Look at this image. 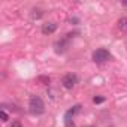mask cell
Wrapping results in <instances>:
<instances>
[{"label":"cell","instance_id":"6da1fadb","mask_svg":"<svg viewBox=\"0 0 127 127\" xmlns=\"http://www.w3.org/2000/svg\"><path fill=\"white\" fill-rule=\"evenodd\" d=\"M29 109L33 115H40L45 112V103L39 96H32L29 102Z\"/></svg>","mask_w":127,"mask_h":127},{"label":"cell","instance_id":"7a4b0ae2","mask_svg":"<svg viewBox=\"0 0 127 127\" xmlns=\"http://www.w3.org/2000/svg\"><path fill=\"white\" fill-rule=\"evenodd\" d=\"M109 58H111V54H109V51L105 49V48H99V49H96V51L93 52V60H94L96 63H105V61H108Z\"/></svg>","mask_w":127,"mask_h":127},{"label":"cell","instance_id":"3957f363","mask_svg":"<svg viewBox=\"0 0 127 127\" xmlns=\"http://www.w3.org/2000/svg\"><path fill=\"white\" fill-rule=\"evenodd\" d=\"M76 81H78L76 75H73V73H67V75H64V76H63V81H61V84H63V87H64V88L70 90V88H73V87H75Z\"/></svg>","mask_w":127,"mask_h":127},{"label":"cell","instance_id":"277c9868","mask_svg":"<svg viewBox=\"0 0 127 127\" xmlns=\"http://www.w3.org/2000/svg\"><path fill=\"white\" fill-rule=\"evenodd\" d=\"M57 30V24L55 23H45L42 26V33L43 34H51Z\"/></svg>","mask_w":127,"mask_h":127},{"label":"cell","instance_id":"5b68a950","mask_svg":"<svg viewBox=\"0 0 127 127\" xmlns=\"http://www.w3.org/2000/svg\"><path fill=\"white\" fill-rule=\"evenodd\" d=\"M117 26H118V29H120V30L127 32V17L120 18V20H118V23H117Z\"/></svg>","mask_w":127,"mask_h":127},{"label":"cell","instance_id":"8992f818","mask_svg":"<svg viewBox=\"0 0 127 127\" xmlns=\"http://www.w3.org/2000/svg\"><path fill=\"white\" fill-rule=\"evenodd\" d=\"M42 15H43V12H42L40 9H33V11H32V18H33V20H39Z\"/></svg>","mask_w":127,"mask_h":127},{"label":"cell","instance_id":"52a82bcc","mask_svg":"<svg viewBox=\"0 0 127 127\" xmlns=\"http://www.w3.org/2000/svg\"><path fill=\"white\" fill-rule=\"evenodd\" d=\"M2 121H8V114L5 112V109H2Z\"/></svg>","mask_w":127,"mask_h":127},{"label":"cell","instance_id":"ba28073f","mask_svg":"<svg viewBox=\"0 0 127 127\" xmlns=\"http://www.w3.org/2000/svg\"><path fill=\"white\" fill-rule=\"evenodd\" d=\"M103 100H105L103 97H94V99H93V102H94V103H102Z\"/></svg>","mask_w":127,"mask_h":127},{"label":"cell","instance_id":"9c48e42d","mask_svg":"<svg viewBox=\"0 0 127 127\" xmlns=\"http://www.w3.org/2000/svg\"><path fill=\"white\" fill-rule=\"evenodd\" d=\"M11 127H23V126H21V124H20V123H14V124H12V126H11Z\"/></svg>","mask_w":127,"mask_h":127},{"label":"cell","instance_id":"30bf717a","mask_svg":"<svg viewBox=\"0 0 127 127\" xmlns=\"http://www.w3.org/2000/svg\"><path fill=\"white\" fill-rule=\"evenodd\" d=\"M123 6H127V2H124V3H123Z\"/></svg>","mask_w":127,"mask_h":127},{"label":"cell","instance_id":"8fae6325","mask_svg":"<svg viewBox=\"0 0 127 127\" xmlns=\"http://www.w3.org/2000/svg\"><path fill=\"white\" fill-rule=\"evenodd\" d=\"M126 45H127V39H126Z\"/></svg>","mask_w":127,"mask_h":127},{"label":"cell","instance_id":"7c38bea8","mask_svg":"<svg viewBox=\"0 0 127 127\" xmlns=\"http://www.w3.org/2000/svg\"><path fill=\"white\" fill-rule=\"evenodd\" d=\"M88 127H93V126H88Z\"/></svg>","mask_w":127,"mask_h":127}]
</instances>
